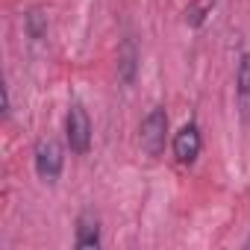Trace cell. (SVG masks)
I'll return each instance as SVG.
<instances>
[{"instance_id": "cell-4", "label": "cell", "mask_w": 250, "mask_h": 250, "mask_svg": "<svg viewBox=\"0 0 250 250\" xmlns=\"http://www.w3.org/2000/svg\"><path fill=\"white\" fill-rule=\"evenodd\" d=\"M171 150H174V159H177L180 165H194V162H197V156H200V150H203V136H200V127H197L194 121L183 124V127L174 133Z\"/></svg>"}, {"instance_id": "cell-7", "label": "cell", "mask_w": 250, "mask_h": 250, "mask_svg": "<svg viewBox=\"0 0 250 250\" xmlns=\"http://www.w3.org/2000/svg\"><path fill=\"white\" fill-rule=\"evenodd\" d=\"M24 30H27V36H30L33 42H42V39H47L50 21H47L44 9H30V12L24 15Z\"/></svg>"}, {"instance_id": "cell-5", "label": "cell", "mask_w": 250, "mask_h": 250, "mask_svg": "<svg viewBox=\"0 0 250 250\" xmlns=\"http://www.w3.org/2000/svg\"><path fill=\"white\" fill-rule=\"evenodd\" d=\"M235 100H238L241 121L250 124V53H241L235 68Z\"/></svg>"}, {"instance_id": "cell-6", "label": "cell", "mask_w": 250, "mask_h": 250, "mask_svg": "<svg viewBox=\"0 0 250 250\" xmlns=\"http://www.w3.org/2000/svg\"><path fill=\"white\" fill-rule=\"evenodd\" d=\"M100 218L91 212H83L77 218V235H74V247H100Z\"/></svg>"}, {"instance_id": "cell-8", "label": "cell", "mask_w": 250, "mask_h": 250, "mask_svg": "<svg viewBox=\"0 0 250 250\" xmlns=\"http://www.w3.org/2000/svg\"><path fill=\"white\" fill-rule=\"evenodd\" d=\"M136 44L133 42H124V47H121V53H118V74H121V80L124 83H133L136 80Z\"/></svg>"}, {"instance_id": "cell-9", "label": "cell", "mask_w": 250, "mask_h": 250, "mask_svg": "<svg viewBox=\"0 0 250 250\" xmlns=\"http://www.w3.org/2000/svg\"><path fill=\"white\" fill-rule=\"evenodd\" d=\"M244 247H250V238H247V241H244Z\"/></svg>"}, {"instance_id": "cell-3", "label": "cell", "mask_w": 250, "mask_h": 250, "mask_svg": "<svg viewBox=\"0 0 250 250\" xmlns=\"http://www.w3.org/2000/svg\"><path fill=\"white\" fill-rule=\"evenodd\" d=\"M33 165H36V174L39 180L44 183H56L62 177V168H65V150L56 139H42L36 145V153H33Z\"/></svg>"}, {"instance_id": "cell-2", "label": "cell", "mask_w": 250, "mask_h": 250, "mask_svg": "<svg viewBox=\"0 0 250 250\" xmlns=\"http://www.w3.org/2000/svg\"><path fill=\"white\" fill-rule=\"evenodd\" d=\"M65 142L71 147V153L85 156L91 150V118L85 112V106L80 100L71 103L68 118H65Z\"/></svg>"}, {"instance_id": "cell-1", "label": "cell", "mask_w": 250, "mask_h": 250, "mask_svg": "<svg viewBox=\"0 0 250 250\" xmlns=\"http://www.w3.org/2000/svg\"><path fill=\"white\" fill-rule=\"evenodd\" d=\"M165 142H168V112L162 106H153L139 127V145L147 156L156 159V156H162Z\"/></svg>"}]
</instances>
